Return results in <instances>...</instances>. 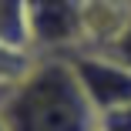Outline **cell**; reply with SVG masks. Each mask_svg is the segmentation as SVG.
<instances>
[{
    "label": "cell",
    "mask_w": 131,
    "mask_h": 131,
    "mask_svg": "<svg viewBox=\"0 0 131 131\" xmlns=\"http://www.w3.org/2000/svg\"><path fill=\"white\" fill-rule=\"evenodd\" d=\"M101 131H131V104L101 114Z\"/></svg>",
    "instance_id": "obj_6"
},
{
    "label": "cell",
    "mask_w": 131,
    "mask_h": 131,
    "mask_svg": "<svg viewBox=\"0 0 131 131\" xmlns=\"http://www.w3.org/2000/svg\"><path fill=\"white\" fill-rule=\"evenodd\" d=\"M7 131H101V118L67 57L34 61L17 84L0 91Z\"/></svg>",
    "instance_id": "obj_1"
},
{
    "label": "cell",
    "mask_w": 131,
    "mask_h": 131,
    "mask_svg": "<svg viewBox=\"0 0 131 131\" xmlns=\"http://www.w3.org/2000/svg\"><path fill=\"white\" fill-rule=\"evenodd\" d=\"M124 4H128V7H131V0H124Z\"/></svg>",
    "instance_id": "obj_8"
},
{
    "label": "cell",
    "mask_w": 131,
    "mask_h": 131,
    "mask_svg": "<svg viewBox=\"0 0 131 131\" xmlns=\"http://www.w3.org/2000/svg\"><path fill=\"white\" fill-rule=\"evenodd\" d=\"M0 91H4V88H0Z\"/></svg>",
    "instance_id": "obj_9"
},
{
    "label": "cell",
    "mask_w": 131,
    "mask_h": 131,
    "mask_svg": "<svg viewBox=\"0 0 131 131\" xmlns=\"http://www.w3.org/2000/svg\"><path fill=\"white\" fill-rule=\"evenodd\" d=\"M34 50H81L88 37V0H27Z\"/></svg>",
    "instance_id": "obj_2"
},
{
    "label": "cell",
    "mask_w": 131,
    "mask_h": 131,
    "mask_svg": "<svg viewBox=\"0 0 131 131\" xmlns=\"http://www.w3.org/2000/svg\"><path fill=\"white\" fill-rule=\"evenodd\" d=\"M0 44L14 50H34L27 0H0Z\"/></svg>",
    "instance_id": "obj_4"
},
{
    "label": "cell",
    "mask_w": 131,
    "mask_h": 131,
    "mask_svg": "<svg viewBox=\"0 0 131 131\" xmlns=\"http://www.w3.org/2000/svg\"><path fill=\"white\" fill-rule=\"evenodd\" d=\"M67 61L81 81L91 108L97 111V118L131 104V71L124 64H118L114 57L101 54V50H71Z\"/></svg>",
    "instance_id": "obj_3"
},
{
    "label": "cell",
    "mask_w": 131,
    "mask_h": 131,
    "mask_svg": "<svg viewBox=\"0 0 131 131\" xmlns=\"http://www.w3.org/2000/svg\"><path fill=\"white\" fill-rule=\"evenodd\" d=\"M0 131H7V124H4V118H0Z\"/></svg>",
    "instance_id": "obj_7"
},
{
    "label": "cell",
    "mask_w": 131,
    "mask_h": 131,
    "mask_svg": "<svg viewBox=\"0 0 131 131\" xmlns=\"http://www.w3.org/2000/svg\"><path fill=\"white\" fill-rule=\"evenodd\" d=\"M101 54H108V57H114L118 64H124L128 71H131V17L124 20V27L114 34V40L101 50Z\"/></svg>",
    "instance_id": "obj_5"
}]
</instances>
